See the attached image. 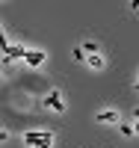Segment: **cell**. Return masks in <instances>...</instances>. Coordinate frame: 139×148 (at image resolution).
I'll list each match as a JSON object with an SVG mask.
<instances>
[{
	"mask_svg": "<svg viewBox=\"0 0 139 148\" xmlns=\"http://www.w3.org/2000/svg\"><path fill=\"white\" fill-rule=\"evenodd\" d=\"M15 59H27V47H21V45H12L9 51L3 53V62L9 65V62H15Z\"/></svg>",
	"mask_w": 139,
	"mask_h": 148,
	"instance_id": "3957f363",
	"label": "cell"
},
{
	"mask_svg": "<svg viewBox=\"0 0 139 148\" xmlns=\"http://www.w3.org/2000/svg\"><path fill=\"white\" fill-rule=\"evenodd\" d=\"M24 142L30 148H50L53 145V133L50 130H27L24 133Z\"/></svg>",
	"mask_w": 139,
	"mask_h": 148,
	"instance_id": "6da1fadb",
	"label": "cell"
},
{
	"mask_svg": "<svg viewBox=\"0 0 139 148\" xmlns=\"http://www.w3.org/2000/svg\"><path fill=\"white\" fill-rule=\"evenodd\" d=\"M6 139H9V133H6V130H0V142H6Z\"/></svg>",
	"mask_w": 139,
	"mask_h": 148,
	"instance_id": "8fae6325",
	"label": "cell"
},
{
	"mask_svg": "<svg viewBox=\"0 0 139 148\" xmlns=\"http://www.w3.org/2000/svg\"><path fill=\"white\" fill-rule=\"evenodd\" d=\"M133 119H136V121H139V110H136V113H133Z\"/></svg>",
	"mask_w": 139,
	"mask_h": 148,
	"instance_id": "7c38bea8",
	"label": "cell"
},
{
	"mask_svg": "<svg viewBox=\"0 0 139 148\" xmlns=\"http://www.w3.org/2000/svg\"><path fill=\"white\" fill-rule=\"evenodd\" d=\"M86 62H89V68H95V71H101L107 62H104V56L101 53H92V56H86Z\"/></svg>",
	"mask_w": 139,
	"mask_h": 148,
	"instance_id": "8992f818",
	"label": "cell"
},
{
	"mask_svg": "<svg viewBox=\"0 0 139 148\" xmlns=\"http://www.w3.org/2000/svg\"><path fill=\"white\" fill-rule=\"evenodd\" d=\"M45 107H50L53 113H62V110H65V104H62V98H59V89H50L45 95Z\"/></svg>",
	"mask_w": 139,
	"mask_h": 148,
	"instance_id": "7a4b0ae2",
	"label": "cell"
},
{
	"mask_svg": "<svg viewBox=\"0 0 139 148\" xmlns=\"http://www.w3.org/2000/svg\"><path fill=\"white\" fill-rule=\"evenodd\" d=\"M133 130H136V133H139V121H136V125H133Z\"/></svg>",
	"mask_w": 139,
	"mask_h": 148,
	"instance_id": "4fadbf2b",
	"label": "cell"
},
{
	"mask_svg": "<svg viewBox=\"0 0 139 148\" xmlns=\"http://www.w3.org/2000/svg\"><path fill=\"white\" fill-rule=\"evenodd\" d=\"M83 53H98V42H83Z\"/></svg>",
	"mask_w": 139,
	"mask_h": 148,
	"instance_id": "52a82bcc",
	"label": "cell"
},
{
	"mask_svg": "<svg viewBox=\"0 0 139 148\" xmlns=\"http://www.w3.org/2000/svg\"><path fill=\"white\" fill-rule=\"evenodd\" d=\"M27 65L42 68V65H45V51H27Z\"/></svg>",
	"mask_w": 139,
	"mask_h": 148,
	"instance_id": "277c9868",
	"label": "cell"
},
{
	"mask_svg": "<svg viewBox=\"0 0 139 148\" xmlns=\"http://www.w3.org/2000/svg\"><path fill=\"white\" fill-rule=\"evenodd\" d=\"M136 92H139V80H136Z\"/></svg>",
	"mask_w": 139,
	"mask_h": 148,
	"instance_id": "5bb4252c",
	"label": "cell"
},
{
	"mask_svg": "<svg viewBox=\"0 0 139 148\" xmlns=\"http://www.w3.org/2000/svg\"><path fill=\"white\" fill-rule=\"evenodd\" d=\"M9 47H12V45H9V39H6V33H3V30H0V51H3V53H6V51H9Z\"/></svg>",
	"mask_w": 139,
	"mask_h": 148,
	"instance_id": "ba28073f",
	"label": "cell"
},
{
	"mask_svg": "<svg viewBox=\"0 0 139 148\" xmlns=\"http://www.w3.org/2000/svg\"><path fill=\"white\" fill-rule=\"evenodd\" d=\"M118 130L124 133V136H133V133H136V130H133V125H118Z\"/></svg>",
	"mask_w": 139,
	"mask_h": 148,
	"instance_id": "9c48e42d",
	"label": "cell"
},
{
	"mask_svg": "<svg viewBox=\"0 0 139 148\" xmlns=\"http://www.w3.org/2000/svg\"><path fill=\"white\" fill-rule=\"evenodd\" d=\"M0 80H3V74H0Z\"/></svg>",
	"mask_w": 139,
	"mask_h": 148,
	"instance_id": "9a60e30c",
	"label": "cell"
},
{
	"mask_svg": "<svg viewBox=\"0 0 139 148\" xmlns=\"http://www.w3.org/2000/svg\"><path fill=\"white\" fill-rule=\"evenodd\" d=\"M95 119L101 121V125H116V121H118V113H116V110H101Z\"/></svg>",
	"mask_w": 139,
	"mask_h": 148,
	"instance_id": "5b68a950",
	"label": "cell"
},
{
	"mask_svg": "<svg viewBox=\"0 0 139 148\" xmlns=\"http://www.w3.org/2000/svg\"><path fill=\"white\" fill-rule=\"evenodd\" d=\"M74 59H80V62H86V53H83V47H74Z\"/></svg>",
	"mask_w": 139,
	"mask_h": 148,
	"instance_id": "30bf717a",
	"label": "cell"
}]
</instances>
